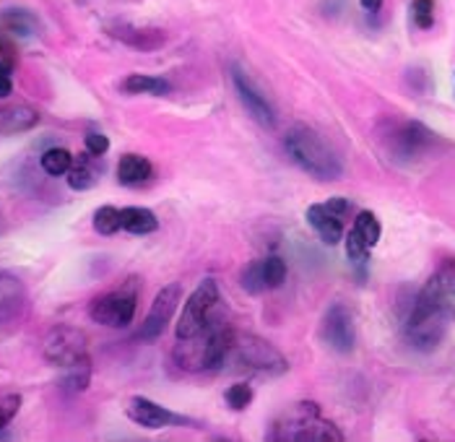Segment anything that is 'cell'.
I'll list each match as a JSON object with an SVG mask.
<instances>
[{
    "instance_id": "1",
    "label": "cell",
    "mask_w": 455,
    "mask_h": 442,
    "mask_svg": "<svg viewBox=\"0 0 455 442\" xmlns=\"http://www.w3.org/2000/svg\"><path fill=\"white\" fill-rule=\"evenodd\" d=\"M283 149L299 170L307 172L320 182H333V180H341L344 174V159L339 157V151L320 136L315 128L305 123H297L286 131Z\"/></svg>"
},
{
    "instance_id": "2",
    "label": "cell",
    "mask_w": 455,
    "mask_h": 442,
    "mask_svg": "<svg viewBox=\"0 0 455 442\" xmlns=\"http://www.w3.org/2000/svg\"><path fill=\"white\" fill-rule=\"evenodd\" d=\"M235 334L227 325H209L204 334L193 339H177L172 359L185 373H206L216 370L232 351Z\"/></svg>"
},
{
    "instance_id": "3",
    "label": "cell",
    "mask_w": 455,
    "mask_h": 442,
    "mask_svg": "<svg viewBox=\"0 0 455 442\" xmlns=\"http://www.w3.org/2000/svg\"><path fill=\"white\" fill-rule=\"evenodd\" d=\"M448 320V312L437 305L429 292L421 289L403 317V336L417 351H435L445 339Z\"/></svg>"
},
{
    "instance_id": "4",
    "label": "cell",
    "mask_w": 455,
    "mask_h": 442,
    "mask_svg": "<svg viewBox=\"0 0 455 442\" xmlns=\"http://www.w3.org/2000/svg\"><path fill=\"white\" fill-rule=\"evenodd\" d=\"M274 440H305V442H341L344 435L336 424L320 416V408L313 404H299L297 411L274 424Z\"/></svg>"
},
{
    "instance_id": "5",
    "label": "cell",
    "mask_w": 455,
    "mask_h": 442,
    "mask_svg": "<svg viewBox=\"0 0 455 442\" xmlns=\"http://www.w3.org/2000/svg\"><path fill=\"white\" fill-rule=\"evenodd\" d=\"M42 354L52 367H60L63 373L73 367H84L92 365L89 357V339L84 331L70 328V325H58L52 328L44 341H42Z\"/></svg>"
},
{
    "instance_id": "6",
    "label": "cell",
    "mask_w": 455,
    "mask_h": 442,
    "mask_svg": "<svg viewBox=\"0 0 455 442\" xmlns=\"http://www.w3.org/2000/svg\"><path fill=\"white\" fill-rule=\"evenodd\" d=\"M136 307H139V289L131 281L115 292L94 297V302L89 305V317L107 328H128L136 317Z\"/></svg>"
},
{
    "instance_id": "7",
    "label": "cell",
    "mask_w": 455,
    "mask_h": 442,
    "mask_svg": "<svg viewBox=\"0 0 455 442\" xmlns=\"http://www.w3.org/2000/svg\"><path fill=\"white\" fill-rule=\"evenodd\" d=\"M383 141H386L387 151H390L393 159L409 162V159L424 157L437 143V136L424 123L403 120V123H390Z\"/></svg>"
},
{
    "instance_id": "8",
    "label": "cell",
    "mask_w": 455,
    "mask_h": 442,
    "mask_svg": "<svg viewBox=\"0 0 455 442\" xmlns=\"http://www.w3.org/2000/svg\"><path fill=\"white\" fill-rule=\"evenodd\" d=\"M216 305H219V286L213 278H204L198 289L190 294V300L185 302V309L177 323V339H193L204 334L211 325V315Z\"/></svg>"
},
{
    "instance_id": "9",
    "label": "cell",
    "mask_w": 455,
    "mask_h": 442,
    "mask_svg": "<svg viewBox=\"0 0 455 442\" xmlns=\"http://www.w3.org/2000/svg\"><path fill=\"white\" fill-rule=\"evenodd\" d=\"M232 351L237 354L240 365H245L247 370H255V373L283 374L289 370L286 357L281 354L274 343H268V341L260 339V336H250V334L235 336Z\"/></svg>"
},
{
    "instance_id": "10",
    "label": "cell",
    "mask_w": 455,
    "mask_h": 442,
    "mask_svg": "<svg viewBox=\"0 0 455 442\" xmlns=\"http://www.w3.org/2000/svg\"><path fill=\"white\" fill-rule=\"evenodd\" d=\"M317 339L336 354H351L356 346V325H354V315L349 307L344 302H333L328 307L320 320Z\"/></svg>"
},
{
    "instance_id": "11",
    "label": "cell",
    "mask_w": 455,
    "mask_h": 442,
    "mask_svg": "<svg viewBox=\"0 0 455 442\" xmlns=\"http://www.w3.org/2000/svg\"><path fill=\"white\" fill-rule=\"evenodd\" d=\"M180 297H182V286H180V284H167V286H162L159 294L154 297L151 307H148V315H146L140 331L136 334V339L146 341V343L159 339V336L167 331V325H170V320H172V315H175Z\"/></svg>"
},
{
    "instance_id": "12",
    "label": "cell",
    "mask_w": 455,
    "mask_h": 442,
    "mask_svg": "<svg viewBox=\"0 0 455 442\" xmlns=\"http://www.w3.org/2000/svg\"><path fill=\"white\" fill-rule=\"evenodd\" d=\"M351 204L347 198H331L328 204H315L307 208V224L317 232L325 245H336L344 237V216Z\"/></svg>"
},
{
    "instance_id": "13",
    "label": "cell",
    "mask_w": 455,
    "mask_h": 442,
    "mask_svg": "<svg viewBox=\"0 0 455 442\" xmlns=\"http://www.w3.org/2000/svg\"><path fill=\"white\" fill-rule=\"evenodd\" d=\"M232 84H235V92L240 97V102L247 109V115L260 123L263 128H274L276 125V109L274 104L268 102V97L255 86V81L247 76L243 68H232Z\"/></svg>"
},
{
    "instance_id": "14",
    "label": "cell",
    "mask_w": 455,
    "mask_h": 442,
    "mask_svg": "<svg viewBox=\"0 0 455 442\" xmlns=\"http://www.w3.org/2000/svg\"><path fill=\"white\" fill-rule=\"evenodd\" d=\"M125 414L131 422H136L139 427L146 430H164V427H190L193 422L182 414H175L170 408L159 406L156 401L151 398H143V396H133L125 406Z\"/></svg>"
},
{
    "instance_id": "15",
    "label": "cell",
    "mask_w": 455,
    "mask_h": 442,
    "mask_svg": "<svg viewBox=\"0 0 455 442\" xmlns=\"http://www.w3.org/2000/svg\"><path fill=\"white\" fill-rule=\"evenodd\" d=\"M29 307V292L24 281L0 269V325H11L24 317Z\"/></svg>"
},
{
    "instance_id": "16",
    "label": "cell",
    "mask_w": 455,
    "mask_h": 442,
    "mask_svg": "<svg viewBox=\"0 0 455 442\" xmlns=\"http://www.w3.org/2000/svg\"><path fill=\"white\" fill-rule=\"evenodd\" d=\"M421 289L429 292L437 300V305L448 312V317L455 320V258L443 261L440 269L429 276V281Z\"/></svg>"
},
{
    "instance_id": "17",
    "label": "cell",
    "mask_w": 455,
    "mask_h": 442,
    "mask_svg": "<svg viewBox=\"0 0 455 442\" xmlns=\"http://www.w3.org/2000/svg\"><path fill=\"white\" fill-rule=\"evenodd\" d=\"M107 32H109V36L120 39L123 44L143 50V52H151V50H159L167 44V35L162 29H140V27H131V24H112V27H107Z\"/></svg>"
},
{
    "instance_id": "18",
    "label": "cell",
    "mask_w": 455,
    "mask_h": 442,
    "mask_svg": "<svg viewBox=\"0 0 455 442\" xmlns=\"http://www.w3.org/2000/svg\"><path fill=\"white\" fill-rule=\"evenodd\" d=\"M39 125V112L27 104H11L0 109V136H16L27 133Z\"/></svg>"
},
{
    "instance_id": "19",
    "label": "cell",
    "mask_w": 455,
    "mask_h": 442,
    "mask_svg": "<svg viewBox=\"0 0 455 442\" xmlns=\"http://www.w3.org/2000/svg\"><path fill=\"white\" fill-rule=\"evenodd\" d=\"M154 174V167L146 157L140 154H125L117 162V182L128 185V188H139L143 182H148Z\"/></svg>"
},
{
    "instance_id": "20",
    "label": "cell",
    "mask_w": 455,
    "mask_h": 442,
    "mask_svg": "<svg viewBox=\"0 0 455 442\" xmlns=\"http://www.w3.org/2000/svg\"><path fill=\"white\" fill-rule=\"evenodd\" d=\"M0 32L13 36V39H29V36H35L39 32V21L29 11L11 8V11L0 13Z\"/></svg>"
},
{
    "instance_id": "21",
    "label": "cell",
    "mask_w": 455,
    "mask_h": 442,
    "mask_svg": "<svg viewBox=\"0 0 455 442\" xmlns=\"http://www.w3.org/2000/svg\"><path fill=\"white\" fill-rule=\"evenodd\" d=\"M120 89L125 94H154V97H164L172 92V84L167 78L159 76H146V73H133L128 78H123Z\"/></svg>"
},
{
    "instance_id": "22",
    "label": "cell",
    "mask_w": 455,
    "mask_h": 442,
    "mask_svg": "<svg viewBox=\"0 0 455 442\" xmlns=\"http://www.w3.org/2000/svg\"><path fill=\"white\" fill-rule=\"evenodd\" d=\"M120 213H123V229L131 235H151L159 229V219L148 208L128 205V208H120Z\"/></svg>"
},
{
    "instance_id": "23",
    "label": "cell",
    "mask_w": 455,
    "mask_h": 442,
    "mask_svg": "<svg viewBox=\"0 0 455 442\" xmlns=\"http://www.w3.org/2000/svg\"><path fill=\"white\" fill-rule=\"evenodd\" d=\"M92 154L86 151L84 157H78V159H73V167L66 174L68 177V185L70 190H92L94 185H97V180H100V170L92 165Z\"/></svg>"
},
{
    "instance_id": "24",
    "label": "cell",
    "mask_w": 455,
    "mask_h": 442,
    "mask_svg": "<svg viewBox=\"0 0 455 442\" xmlns=\"http://www.w3.org/2000/svg\"><path fill=\"white\" fill-rule=\"evenodd\" d=\"M39 165H42V170L47 172L50 177H63L73 167V154H70L68 149H63V146H52V149H47L42 154Z\"/></svg>"
},
{
    "instance_id": "25",
    "label": "cell",
    "mask_w": 455,
    "mask_h": 442,
    "mask_svg": "<svg viewBox=\"0 0 455 442\" xmlns=\"http://www.w3.org/2000/svg\"><path fill=\"white\" fill-rule=\"evenodd\" d=\"M359 239L372 250L378 242H380V235H383V227H380V219L372 213V211H359L356 213V221H354V227H351Z\"/></svg>"
},
{
    "instance_id": "26",
    "label": "cell",
    "mask_w": 455,
    "mask_h": 442,
    "mask_svg": "<svg viewBox=\"0 0 455 442\" xmlns=\"http://www.w3.org/2000/svg\"><path fill=\"white\" fill-rule=\"evenodd\" d=\"M92 221H94L97 235H102V237H112L115 232L123 229V213H120V208H115V205H102V208H97Z\"/></svg>"
},
{
    "instance_id": "27",
    "label": "cell",
    "mask_w": 455,
    "mask_h": 442,
    "mask_svg": "<svg viewBox=\"0 0 455 442\" xmlns=\"http://www.w3.org/2000/svg\"><path fill=\"white\" fill-rule=\"evenodd\" d=\"M240 284H243V289H245L247 294H260V292H266L268 286H266V276H263V261H252V263H247L243 273H240Z\"/></svg>"
},
{
    "instance_id": "28",
    "label": "cell",
    "mask_w": 455,
    "mask_h": 442,
    "mask_svg": "<svg viewBox=\"0 0 455 442\" xmlns=\"http://www.w3.org/2000/svg\"><path fill=\"white\" fill-rule=\"evenodd\" d=\"M286 263H283V258L279 255H268L266 261H263V276H266V286L268 289H279L283 286V281H286Z\"/></svg>"
},
{
    "instance_id": "29",
    "label": "cell",
    "mask_w": 455,
    "mask_h": 442,
    "mask_svg": "<svg viewBox=\"0 0 455 442\" xmlns=\"http://www.w3.org/2000/svg\"><path fill=\"white\" fill-rule=\"evenodd\" d=\"M411 19L417 29H432L435 24V0H414L411 3Z\"/></svg>"
},
{
    "instance_id": "30",
    "label": "cell",
    "mask_w": 455,
    "mask_h": 442,
    "mask_svg": "<svg viewBox=\"0 0 455 442\" xmlns=\"http://www.w3.org/2000/svg\"><path fill=\"white\" fill-rule=\"evenodd\" d=\"M224 401H227V406L229 408H235V411H243V408L250 406V401H252V388H250L247 382H237V385L227 388V393H224Z\"/></svg>"
},
{
    "instance_id": "31",
    "label": "cell",
    "mask_w": 455,
    "mask_h": 442,
    "mask_svg": "<svg viewBox=\"0 0 455 442\" xmlns=\"http://www.w3.org/2000/svg\"><path fill=\"white\" fill-rule=\"evenodd\" d=\"M19 408H21V396L19 393H11V396L0 398V432L13 422V416L19 414Z\"/></svg>"
},
{
    "instance_id": "32",
    "label": "cell",
    "mask_w": 455,
    "mask_h": 442,
    "mask_svg": "<svg viewBox=\"0 0 455 442\" xmlns=\"http://www.w3.org/2000/svg\"><path fill=\"white\" fill-rule=\"evenodd\" d=\"M16 68V63L11 60H0V100L11 97L13 94V81H11V73Z\"/></svg>"
},
{
    "instance_id": "33",
    "label": "cell",
    "mask_w": 455,
    "mask_h": 442,
    "mask_svg": "<svg viewBox=\"0 0 455 442\" xmlns=\"http://www.w3.org/2000/svg\"><path fill=\"white\" fill-rule=\"evenodd\" d=\"M86 151L92 157H105L107 149H109V138L102 136V133H86Z\"/></svg>"
},
{
    "instance_id": "34",
    "label": "cell",
    "mask_w": 455,
    "mask_h": 442,
    "mask_svg": "<svg viewBox=\"0 0 455 442\" xmlns=\"http://www.w3.org/2000/svg\"><path fill=\"white\" fill-rule=\"evenodd\" d=\"M380 5H383V0H362L364 11H380Z\"/></svg>"
}]
</instances>
